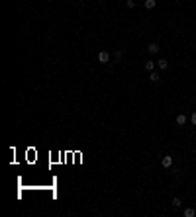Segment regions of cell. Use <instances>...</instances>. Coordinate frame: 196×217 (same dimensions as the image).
<instances>
[{
    "mask_svg": "<svg viewBox=\"0 0 196 217\" xmlns=\"http://www.w3.org/2000/svg\"><path fill=\"white\" fill-rule=\"evenodd\" d=\"M155 65L157 63H153V61H145V70H149V73H151V70H155Z\"/></svg>",
    "mask_w": 196,
    "mask_h": 217,
    "instance_id": "cell-7",
    "label": "cell"
},
{
    "mask_svg": "<svg viewBox=\"0 0 196 217\" xmlns=\"http://www.w3.org/2000/svg\"><path fill=\"white\" fill-rule=\"evenodd\" d=\"M171 203H173V207H181V206H182V199L178 198V196H174V198H173V202H171Z\"/></svg>",
    "mask_w": 196,
    "mask_h": 217,
    "instance_id": "cell-10",
    "label": "cell"
},
{
    "mask_svg": "<svg viewBox=\"0 0 196 217\" xmlns=\"http://www.w3.org/2000/svg\"><path fill=\"white\" fill-rule=\"evenodd\" d=\"M157 66H159L161 70L169 69V61H167V59H159V61H157Z\"/></svg>",
    "mask_w": 196,
    "mask_h": 217,
    "instance_id": "cell-6",
    "label": "cell"
},
{
    "mask_svg": "<svg viewBox=\"0 0 196 217\" xmlns=\"http://www.w3.org/2000/svg\"><path fill=\"white\" fill-rule=\"evenodd\" d=\"M98 63H102V65L110 63V53H108V51H100L98 53Z\"/></svg>",
    "mask_w": 196,
    "mask_h": 217,
    "instance_id": "cell-1",
    "label": "cell"
},
{
    "mask_svg": "<svg viewBox=\"0 0 196 217\" xmlns=\"http://www.w3.org/2000/svg\"><path fill=\"white\" fill-rule=\"evenodd\" d=\"M155 6H157V0H145V8L147 10H153Z\"/></svg>",
    "mask_w": 196,
    "mask_h": 217,
    "instance_id": "cell-8",
    "label": "cell"
},
{
    "mask_svg": "<svg viewBox=\"0 0 196 217\" xmlns=\"http://www.w3.org/2000/svg\"><path fill=\"white\" fill-rule=\"evenodd\" d=\"M126 6L128 8H135V0H126Z\"/></svg>",
    "mask_w": 196,
    "mask_h": 217,
    "instance_id": "cell-12",
    "label": "cell"
},
{
    "mask_svg": "<svg viewBox=\"0 0 196 217\" xmlns=\"http://www.w3.org/2000/svg\"><path fill=\"white\" fill-rule=\"evenodd\" d=\"M186 121H188V118H186L184 114H178L177 115V125H184Z\"/></svg>",
    "mask_w": 196,
    "mask_h": 217,
    "instance_id": "cell-5",
    "label": "cell"
},
{
    "mask_svg": "<svg viewBox=\"0 0 196 217\" xmlns=\"http://www.w3.org/2000/svg\"><path fill=\"white\" fill-rule=\"evenodd\" d=\"M122 57H124V51H122V49H118V51L114 53V59L116 61H122Z\"/></svg>",
    "mask_w": 196,
    "mask_h": 217,
    "instance_id": "cell-11",
    "label": "cell"
},
{
    "mask_svg": "<svg viewBox=\"0 0 196 217\" xmlns=\"http://www.w3.org/2000/svg\"><path fill=\"white\" fill-rule=\"evenodd\" d=\"M149 80H151V82H159L161 80L159 73H157V70H151V73H149Z\"/></svg>",
    "mask_w": 196,
    "mask_h": 217,
    "instance_id": "cell-4",
    "label": "cell"
},
{
    "mask_svg": "<svg viewBox=\"0 0 196 217\" xmlns=\"http://www.w3.org/2000/svg\"><path fill=\"white\" fill-rule=\"evenodd\" d=\"M147 51L151 53V55H157V53H159V45H157V43H149L147 45Z\"/></svg>",
    "mask_w": 196,
    "mask_h": 217,
    "instance_id": "cell-3",
    "label": "cell"
},
{
    "mask_svg": "<svg viewBox=\"0 0 196 217\" xmlns=\"http://www.w3.org/2000/svg\"><path fill=\"white\" fill-rule=\"evenodd\" d=\"M194 215H196L194 207H186V209H184V217H194Z\"/></svg>",
    "mask_w": 196,
    "mask_h": 217,
    "instance_id": "cell-9",
    "label": "cell"
},
{
    "mask_svg": "<svg viewBox=\"0 0 196 217\" xmlns=\"http://www.w3.org/2000/svg\"><path fill=\"white\" fill-rule=\"evenodd\" d=\"M173 157H169V155H167V157H163V160H161V164H163V168H171V166H173Z\"/></svg>",
    "mask_w": 196,
    "mask_h": 217,
    "instance_id": "cell-2",
    "label": "cell"
},
{
    "mask_svg": "<svg viewBox=\"0 0 196 217\" xmlns=\"http://www.w3.org/2000/svg\"><path fill=\"white\" fill-rule=\"evenodd\" d=\"M190 123L196 125V112H192V115H190Z\"/></svg>",
    "mask_w": 196,
    "mask_h": 217,
    "instance_id": "cell-13",
    "label": "cell"
}]
</instances>
